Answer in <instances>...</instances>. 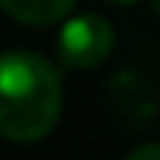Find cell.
I'll return each instance as SVG.
<instances>
[{"mask_svg":"<svg viewBox=\"0 0 160 160\" xmlns=\"http://www.w3.org/2000/svg\"><path fill=\"white\" fill-rule=\"evenodd\" d=\"M62 111V78L36 52L0 56V137L33 144L56 128Z\"/></svg>","mask_w":160,"mask_h":160,"instance_id":"obj_1","label":"cell"},{"mask_svg":"<svg viewBox=\"0 0 160 160\" xmlns=\"http://www.w3.org/2000/svg\"><path fill=\"white\" fill-rule=\"evenodd\" d=\"M114 30L105 17H72L59 33V59L69 69H95L111 56Z\"/></svg>","mask_w":160,"mask_h":160,"instance_id":"obj_2","label":"cell"},{"mask_svg":"<svg viewBox=\"0 0 160 160\" xmlns=\"http://www.w3.org/2000/svg\"><path fill=\"white\" fill-rule=\"evenodd\" d=\"M72 7H75V0H0V10L26 26L59 23L72 13Z\"/></svg>","mask_w":160,"mask_h":160,"instance_id":"obj_3","label":"cell"},{"mask_svg":"<svg viewBox=\"0 0 160 160\" xmlns=\"http://www.w3.org/2000/svg\"><path fill=\"white\" fill-rule=\"evenodd\" d=\"M128 160H160V144H147V147H137Z\"/></svg>","mask_w":160,"mask_h":160,"instance_id":"obj_4","label":"cell"},{"mask_svg":"<svg viewBox=\"0 0 160 160\" xmlns=\"http://www.w3.org/2000/svg\"><path fill=\"white\" fill-rule=\"evenodd\" d=\"M114 3H134V0H114Z\"/></svg>","mask_w":160,"mask_h":160,"instance_id":"obj_5","label":"cell"},{"mask_svg":"<svg viewBox=\"0 0 160 160\" xmlns=\"http://www.w3.org/2000/svg\"><path fill=\"white\" fill-rule=\"evenodd\" d=\"M154 7H157V10H160V0H154Z\"/></svg>","mask_w":160,"mask_h":160,"instance_id":"obj_6","label":"cell"}]
</instances>
